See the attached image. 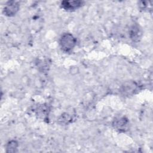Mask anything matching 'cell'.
Masks as SVG:
<instances>
[{"label": "cell", "mask_w": 153, "mask_h": 153, "mask_svg": "<svg viewBox=\"0 0 153 153\" xmlns=\"http://www.w3.org/2000/svg\"><path fill=\"white\" fill-rule=\"evenodd\" d=\"M137 85L134 82H129L128 84L124 85L123 91L128 94L133 93L137 90Z\"/></svg>", "instance_id": "5"}, {"label": "cell", "mask_w": 153, "mask_h": 153, "mask_svg": "<svg viewBox=\"0 0 153 153\" xmlns=\"http://www.w3.org/2000/svg\"><path fill=\"white\" fill-rule=\"evenodd\" d=\"M76 42L75 38L71 33H64L60 39V45L62 50L65 52L71 51Z\"/></svg>", "instance_id": "1"}, {"label": "cell", "mask_w": 153, "mask_h": 153, "mask_svg": "<svg viewBox=\"0 0 153 153\" xmlns=\"http://www.w3.org/2000/svg\"><path fill=\"white\" fill-rule=\"evenodd\" d=\"M128 121L124 117H120L115 119L113 123L114 127L120 131H125L127 128Z\"/></svg>", "instance_id": "4"}, {"label": "cell", "mask_w": 153, "mask_h": 153, "mask_svg": "<svg viewBox=\"0 0 153 153\" xmlns=\"http://www.w3.org/2000/svg\"><path fill=\"white\" fill-rule=\"evenodd\" d=\"M19 9V5L17 2L9 1L4 8V13L6 16H12L16 14Z\"/></svg>", "instance_id": "2"}, {"label": "cell", "mask_w": 153, "mask_h": 153, "mask_svg": "<svg viewBox=\"0 0 153 153\" xmlns=\"http://www.w3.org/2000/svg\"><path fill=\"white\" fill-rule=\"evenodd\" d=\"M130 37L134 41H136V39L137 40L140 38V31L139 30V28L135 26H133V28L131 29L130 31Z\"/></svg>", "instance_id": "6"}, {"label": "cell", "mask_w": 153, "mask_h": 153, "mask_svg": "<svg viewBox=\"0 0 153 153\" xmlns=\"http://www.w3.org/2000/svg\"><path fill=\"white\" fill-rule=\"evenodd\" d=\"M18 144L16 141L12 140L10 141L7 146V151L8 152H16Z\"/></svg>", "instance_id": "7"}, {"label": "cell", "mask_w": 153, "mask_h": 153, "mask_svg": "<svg viewBox=\"0 0 153 153\" xmlns=\"http://www.w3.org/2000/svg\"><path fill=\"white\" fill-rule=\"evenodd\" d=\"M82 3L83 2L80 1H63L62 2L61 5L66 10H74L80 7Z\"/></svg>", "instance_id": "3"}]
</instances>
